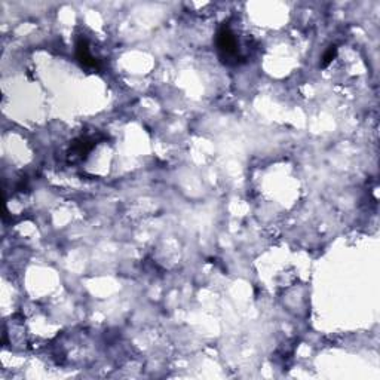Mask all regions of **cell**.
<instances>
[{
	"label": "cell",
	"mask_w": 380,
	"mask_h": 380,
	"mask_svg": "<svg viewBox=\"0 0 380 380\" xmlns=\"http://www.w3.org/2000/svg\"><path fill=\"white\" fill-rule=\"evenodd\" d=\"M217 48L220 52V57L225 61H236L239 60V45L235 33L230 30L229 26H223L218 34H217Z\"/></svg>",
	"instance_id": "cell-1"
},
{
	"label": "cell",
	"mask_w": 380,
	"mask_h": 380,
	"mask_svg": "<svg viewBox=\"0 0 380 380\" xmlns=\"http://www.w3.org/2000/svg\"><path fill=\"white\" fill-rule=\"evenodd\" d=\"M76 54L77 60L82 62V65H85V67H92V69H95V67L98 65L97 60H94V57L91 55L90 48H88V43H86L85 39H80V40L77 42Z\"/></svg>",
	"instance_id": "cell-2"
},
{
	"label": "cell",
	"mask_w": 380,
	"mask_h": 380,
	"mask_svg": "<svg viewBox=\"0 0 380 380\" xmlns=\"http://www.w3.org/2000/svg\"><path fill=\"white\" fill-rule=\"evenodd\" d=\"M94 147V141L90 138H80L73 144V153L77 156H85L86 153H90Z\"/></svg>",
	"instance_id": "cell-3"
},
{
	"label": "cell",
	"mask_w": 380,
	"mask_h": 380,
	"mask_svg": "<svg viewBox=\"0 0 380 380\" xmlns=\"http://www.w3.org/2000/svg\"><path fill=\"white\" fill-rule=\"evenodd\" d=\"M336 51H337V49H336V46H331V48L328 49V52H327V54L324 55V58H322V60H324V61H322V65H327V64H328L330 61L334 58Z\"/></svg>",
	"instance_id": "cell-4"
}]
</instances>
